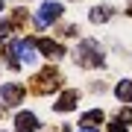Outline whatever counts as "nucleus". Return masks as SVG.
<instances>
[{"label": "nucleus", "instance_id": "nucleus-1", "mask_svg": "<svg viewBox=\"0 0 132 132\" xmlns=\"http://www.w3.org/2000/svg\"><path fill=\"white\" fill-rule=\"evenodd\" d=\"M62 18V3L59 0H44L38 9V24H50V21Z\"/></svg>", "mask_w": 132, "mask_h": 132}, {"label": "nucleus", "instance_id": "nucleus-2", "mask_svg": "<svg viewBox=\"0 0 132 132\" xmlns=\"http://www.w3.org/2000/svg\"><path fill=\"white\" fill-rule=\"evenodd\" d=\"M79 65L91 68V65H100V56H97V44L94 41H85L79 47Z\"/></svg>", "mask_w": 132, "mask_h": 132}, {"label": "nucleus", "instance_id": "nucleus-3", "mask_svg": "<svg viewBox=\"0 0 132 132\" xmlns=\"http://www.w3.org/2000/svg\"><path fill=\"white\" fill-rule=\"evenodd\" d=\"M56 91L59 88V76L56 73H41V76H38V82H35V91Z\"/></svg>", "mask_w": 132, "mask_h": 132}, {"label": "nucleus", "instance_id": "nucleus-4", "mask_svg": "<svg viewBox=\"0 0 132 132\" xmlns=\"http://www.w3.org/2000/svg\"><path fill=\"white\" fill-rule=\"evenodd\" d=\"M15 50H18L21 62H35V44H32V41H18Z\"/></svg>", "mask_w": 132, "mask_h": 132}, {"label": "nucleus", "instance_id": "nucleus-5", "mask_svg": "<svg viewBox=\"0 0 132 132\" xmlns=\"http://www.w3.org/2000/svg\"><path fill=\"white\" fill-rule=\"evenodd\" d=\"M15 123H18V129H21V132H32V129L38 126L35 114H29V112H21V114H18V120H15Z\"/></svg>", "mask_w": 132, "mask_h": 132}, {"label": "nucleus", "instance_id": "nucleus-6", "mask_svg": "<svg viewBox=\"0 0 132 132\" xmlns=\"http://www.w3.org/2000/svg\"><path fill=\"white\" fill-rule=\"evenodd\" d=\"M76 100H79V94L76 91H68V94H62V100L56 103L59 112H71V109H76Z\"/></svg>", "mask_w": 132, "mask_h": 132}, {"label": "nucleus", "instance_id": "nucleus-7", "mask_svg": "<svg viewBox=\"0 0 132 132\" xmlns=\"http://www.w3.org/2000/svg\"><path fill=\"white\" fill-rule=\"evenodd\" d=\"M21 94H24V91H21L18 85H3V88H0V97H3L6 103H21Z\"/></svg>", "mask_w": 132, "mask_h": 132}, {"label": "nucleus", "instance_id": "nucleus-8", "mask_svg": "<svg viewBox=\"0 0 132 132\" xmlns=\"http://www.w3.org/2000/svg\"><path fill=\"white\" fill-rule=\"evenodd\" d=\"M38 47H41V53H44L47 59H59V56H62V47H59V44H53V41H47V38H44Z\"/></svg>", "mask_w": 132, "mask_h": 132}, {"label": "nucleus", "instance_id": "nucleus-9", "mask_svg": "<svg viewBox=\"0 0 132 132\" xmlns=\"http://www.w3.org/2000/svg\"><path fill=\"white\" fill-rule=\"evenodd\" d=\"M114 94H118L123 103H132V82H129V79H123L118 88H114Z\"/></svg>", "mask_w": 132, "mask_h": 132}, {"label": "nucleus", "instance_id": "nucleus-10", "mask_svg": "<svg viewBox=\"0 0 132 132\" xmlns=\"http://www.w3.org/2000/svg\"><path fill=\"white\" fill-rule=\"evenodd\" d=\"M109 15H112V12H109L106 6H103V9H100V6H97V9L91 12V21H94V24H103V21H109Z\"/></svg>", "mask_w": 132, "mask_h": 132}, {"label": "nucleus", "instance_id": "nucleus-11", "mask_svg": "<svg viewBox=\"0 0 132 132\" xmlns=\"http://www.w3.org/2000/svg\"><path fill=\"white\" fill-rule=\"evenodd\" d=\"M97 120H103V112H88L82 118V123H97Z\"/></svg>", "mask_w": 132, "mask_h": 132}, {"label": "nucleus", "instance_id": "nucleus-12", "mask_svg": "<svg viewBox=\"0 0 132 132\" xmlns=\"http://www.w3.org/2000/svg\"><path fill=\"white\" fill-rule=\"evenodd\" d=\"M120 120H132V109H123V112H120Z\"/></svg>", "mask_w": 132, "mask_h": 132}, {"label": "nucleus", "instance_id": "nucleus-13", "mask_svg": "<svg viewBox=\"0 0 132 132\" xmlns=\"http://www.w3.org/2000/svg\"><path fill=\"white\" fill-rule=\"evenodd\" d=\"M112 132H126V126H120V123H112Z\"/></svg>", "mask_w": 132, "mask_h": 132}, {"label": "nucleus", "instance_id": "nucleus-14", "mask_svg": "<svg viewBox=\"0 0 132 132\" xmlns=\"http://www.w3.org/2000/svg\"><path fill=\"white\" fill-rule=\"evenodd\" d=\"M82 132H97V129H82Z\"/></svg>", "mask_w": 132, "mask_h": 132}, {"label": "nucleus", "instance_id": "nucleus-15", "mask_svg": "<svg viewBox=\"0 0 132 132\" xmlns=\"http://www.w3.org/2000/svg\"><path fill=\"white\" fill-rule=\"evenodd\" d=\"M129 12H132V0H129Z\"/></svg>", "mask_w": 132, "mask_h": 132}, {"label": "nucleus", "instance_id": "nucleus-16", "mask_svg": "<svg viewBox=\"0 0 132 132\" xmlns=\"http://www.w3.org/2000/svg\"><path fill=\"white\" fill-rule=\"evenodd\" d=\"M0 9H3V0H0Z\"/></svg>", "mask_w": 132, "mask_h": 132}]
</instances>
